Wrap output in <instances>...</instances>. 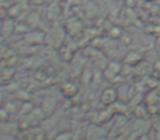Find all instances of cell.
Segmentation results:
<instances>
[{"mask_svg": "<svg viewBox=\"0 0 160 140\" xmlns=\"http://www.w3.org/2000/svg\"><path fill=\"white\" fill-rule=\"evenodd\" d=\"M119 98V91L116 87H108L101 92L100 94V103L106 106L112 105L117 102Z\"/></svg>", "mask_w": 160, "mask_h": 140, "instance_id": "1", "label": "cell"}, {"mask_svg": "<svg viewBox=\"0 0 160 140\" xmlns=\"http://www.w3.org/2000/svg\"><path fill=\"white\" fill-rule=\"evenodd\" d=\"M122 68L123 64L121 62H119V60H111V62H109L105 69V72H103L106 79H108L109 81H111L112 79H116L121 73Z\"/></svg>", "mask_w": 160, "mask_h": 140, "instance_id": "2", "label": "cell"}, {"mask_svg": "<svg viewBox=\"0 0 160 140\" xmlns=\"http://www.w3.org/2000/svg\"><path fill=\"white\" fill-rule=\"evenodd\" d=\"M61 90L67 98H74L80 91V87L75 81H67L62 84Z\"/></svg>", "mask_w": 160, "mask_h": 140, "instance_id": "3", "label": "cell"}, {"mask_svg": "<svg viewBox=\"0 0 160 140\" xmlns=\"http://www.w3.org/2000/svg\"><path fill=\"white\" fill-rule=\"evenodd\" d=\"M143 51H131L127 54V56L123 59L124 64H128L130 66H135L139 64L143 60Z\"/></svg>", "mask_w": 160, "mask_h": 140, "instance_id": "4", "label": "cell"}, {"mask_svg": "<svg viewBox=\"0 0 160 140\" xmlns=\"http://www.w3.org/2000/svg\"><path fill=\"white\" fill-rule=\"evenodd\" d=\"M110 35H111V37H113V38H119V37H121V36H123V30L116 25L111 29Z\"/></svg>", "mask_w": 160, "mask_h": 140, "instance_id": "5", "label": "cell"}, {"mask_svg": "<svg viewBox=\"0 0 160 140\" xmlns=\"http://www.w3.org/2000/svg\"><path fill=\"white\" fill-rule=\"evenodd\" d=\"M72 138H73V134L71 132H64L58 135L55 140H72Z\"/></svg>", "mask_w": 160, "mask_h": 140, "instance_id": "6", "label": "cell"}]
</instances>
